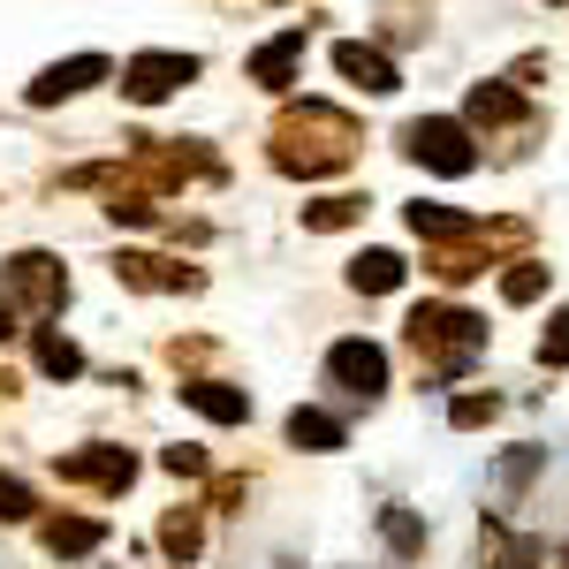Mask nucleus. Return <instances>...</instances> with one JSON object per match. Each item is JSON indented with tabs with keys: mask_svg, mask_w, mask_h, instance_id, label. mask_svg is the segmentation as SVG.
Segmentation results:
<instances>
[{
	"mask_svg": "<svg viewBox=\"0 0 569 569\" xmlns=\"http://www.w3.org/2000/svg\"><path fill=\"white\" fill-rule=\"evenodd\" d=\"M39 372H46V380H77V372H84V350H77L69 335L39 327Z\"/></svg>",
	"mask_w": 569,
	"mask_h": 569,
	"instance_id": "nucleus-17",
	"label": "nucleus"
},
{
	"mask_svg": "<svg viewBox=\"0 0 569 569\" xmlns=\"http://www.w3.org/2000/svg\"><path fill=\"white\" fill-rule=\"evenodd\" d=\"M160 547H168L176 562H190V555L206 547V525H198V509H176V517L160 525Z\"/></svg>",
	"mask_w": 569,
	"mask_h": 569,
	"instance_id": "nucleus-18",
	"label": "nucleus"
},
{
	"mask_svg": "<svg viewBox=\"0 0 569 569\" xmlns=\"http://www.w3.org/2000/svg\"><path fill=\"white\" fill-rule=\"evenodd\" d=\"M350 289H365V297L402 289V259H395V251H357V259H350Z\"/></svg>",
	"mask_w": 569,
	"mask_h": 569,
	"instance_id": "nucleus-14",
	"label": "nucleus"
},
{
	"mask_svg": "<svg viewBox=\"0 0 569 569\" xmlns=\"http://www.w3.org/2000/svg\"><path fill=\"white\" fill-rule=\"evenodd\" d=\"M463 114L479 122V130H501V122H525V99L509 84H471V99H463Z\"/></svg>",
	"mask_w": 569,
	"mask_h": 569,
	"instance_id": "nucleus-13",
	"label": "nucleus"
},
{
	"mask_svg": "<svg viewBox=\"0 0 569 569\" xmlns=\"http://www.w3.org/2000/svg\"><path fill=\"white\" fill-rule=\"evenodd\" d=\"M402 152H410L418 168H433V176H471V168H479L471 130L448 122V114H418V122H402Z\"/></svg>",
	"mask_w": 569,
	"mask_h": 569,
	"instance_id": "nucleus-3",
	"label": "nucleus"
},
{
	"mask_svg": "<svg viewBox=\"0 0 569 569\" xmlns=\"http://www.w3.org/2000/svg\"><path fill=\"white\" fill-rule=\"evenodd\" d=\"M8 335H16V305L0 297V342H8Z\"/></svg>",
	"mask_w": 569,
	"mask_h": 569,
	"instance_id": "nucleus-26",
	"label": "nucleus"
},
{
	"mask_svg": "<svg viewBox=\"0 0 569 569\" xmlns=\"http://www.w3.org/2000/svg\"><path fill=\"white\" fill-rule=\"evenodd\" d=\"M61 479H84V486L122 493V486L137 479V456L130 448H77V456H61Z\"/></svg>",
	"mask_w": 569,
	"mask_h": 569,
	"instance_id": "nucleus-8",
	"label": "nucleus"
},
{
	"mask_svg": "<svg viewBox=\"0 0 569 569\" xmlns=\"http://www.w3.org/2000/svg\"><path fill=\"white\" fill-rule=\"evenodd\" d=\"M289 448H311V456H327V448H342V426H335L327 410H289Z\"/></svg>",
	"mask_w": 569,
	"mask_h": 569,
	"instance_id": "nucleus-16",
	"label": "nucleus"
},
{
	"mask_svg": "<svg viewBox=\"0 0 569 569\" xmlns=\"http://www.w3.org/2000/svg\"><path fill=\"white\" fill-rule=\"evenodd\" d=\"M380 531H388L395 555H418V547H426V525H418L410 509H388V517H380Z\"/></svg>",
	"mask_w": 569,
	"mask_h": 569,
	"instance_id": "nucleus-21",
	"label": "nucleus"
},
{
	"mask_svg": "<svg viewBox=\"0 0 569 569\" xmlns=\"http://www.w3.org/2000/svg\"><path fill=\"white\" fill-rule=\"evenodd\" d=\"M539 365H547V372H562V365H569V311L547 319V335H539Z\"/></svg>",
	"mask_w": 569,
	"mask_h": 569,
	"instance_id": "nucleus-22",
	"label": "nucleus"
},
{
	"mask_svg": "<svg viewBox=\"0 0 569 569\" xmlns=\"http://www.w3.org/2000/svg\"><path fill=\"white\" fill-rule=\"evenodd\" d=\"M335 69H342L357 91H372V99H388V91L402 84V77H395V61L380 53V46H365V39H342V46H335Z\"/></svg>",
	"mask_w": 569,
	"mask_h": 569,
	"instance_id": "nucleus-9",
	"label": "nucleus"
},
{
	"mask_svg": "<svg viewBox=\"0 0 569 569\" xmlns=\"http://www.w3.org/2000/svg\"><path fill=\"white\" fill-rule=\"evenodd\" d=\"M182 402H190V410H206L213 426H243V418H251V395L228 388V380H190V388H182Z\"/></svg>",
	"mask_w": 569,
	"mask_h": 569,
	"instance_id": "nucleus-11",
	"label": "nucleus"
},
{
	"mask_svg": "<svg viewBox=\"0 0 569 569\" xmlns=\"http://www.w3.org/2000/svg\"><path fill=\"white\" fill-rule=\"evenodd\" d=\"M327 372H335V388H350V395L372 402V395L388 388V350H380V342H335V350H327Z\"/></svg>",
	"mask_w": 569,
	"mask_h": 569,
	"instance_id": "nucleus-7",
	"label": "nucleus"
},
{
	"mask_svg": "<svg viewBox=\"0 0 569 569\" xmlns=\"http://www.w3.org/2000/svg\"><path fill=\"white\" fill-rule=\"evenodd\" d=\"M91 84H107V53H77V61L39 69L23 99H31V107H61V99H77V91H91Z\"/></svg>",
	"mask_w": 569,
	"mask_h": 569,
	"instance_id": "nucleus-6",
	"label": "nucleus"
},
{
	"mask_svg": "<svg viewBox=\"0 0 569 569\" xmlns=\"http://www.w3.org/2000/svg\"><path fill=\"white\" fill-rule=\"evenodd\" d=\"M8 289H16L8 305L31 311V319H53V311L69 305V273L46 259V251H16V259H8Z\"/></svg>",
	"mask_w": 569,
	"mask_h": 569,
	"instance_id": "nucleus-4",
	"label": "nucleus"
},
{
	"mask_svg": "<svg viewBox=\"0 0 569 569\" xmlns=\"http://www.w3.org/2000/svg\"><path fill=\"white\" fill-rule=\"evenodd\" d=\"M297 69H305V31H281V39H266L251 53V84H266V91H289Z\"/></svg>",
	"mask_w": 569,
	"mask_h": 569,
	"instance_id": "nucleus-10",
	"label": "nucleus"
},
{
	"mask_svg": "<svg viewBox=\"0 0 569 569\" xmlns=\"http://www.w3.org/2000/svg\"><path fill=\"white\" fill-rule=\"evenodd\" d=\"M350 152H357V122L342 107L305 99V107H289V114L273 122V168H281V176H335Z\"/></svg>",
	"mask_w": 569,
	"mask_h": 569,
	"instance_id": "nucleus-1",
	"label": "nucleus"
},
{
	"mask_svg": "<svg viewBox=\"0 0 569 569\" xmlns=\"http://www.w3.org/2000/svg\"><path fill=\"white\" fill-rule=\"evenodd\" d=\"M0 517H8V525H16V517H31V486L0 479Z\"/></svg>",
	"mask_w": 569,
	"mask_h": 569,
	"instance_id": "nucleus-25",
	"label": "nucleus"
},
{
	"mask_svg": "<svg viewBox=\"0 0 569 569\" xmlns=\"http://www.w3.org/2000/svg\"><path fill=\"white\" fill-rule=\"evenodd\" d=\"M160 463H168L176 479H198V471H206V448H190V440H182V448H168V456H160Z\"/></svg>",
	"mask_w": 569,
	"mask_h": 569,
	"instance_id": "nucleus-24",
	"label": "nucleus"
},
{
	"mask_svg": "<svg viewBox=\"0 0 569 569\" xmlns=\"http://www.w3.org/2000/svg\"><path fill=\"white\" fill-rule=\"evenodd\" d=\"M114 273H122L130 289H198V273H182V266H168V259H144V251H137V259H122Z\"/></svg>",
	"mask_w": 569,
	"mask_h": 569,
	"instance_id": "nucleus-15",
	"label": "nucleus"
},
{
	"mask_svg": "<svg viewBox=\"0 0 569 569\" xmlns=\"http://www.w3.org/2000/svg\"><path fill=\"white\" fill-rule=\"evenodd\" d=\"M493 410H501V402H493V395H456V402H448V418H456V426H463V433H471V426H486V418H493Z\"/></svg>",
	"mask_w": 569,
	"mask_h": 569,
	"instance_id": "nucleus-23",
	"label": "nucleus"
},
{
	"mask_svg": "<svg viewBox=\"0 0 569 569\" xmlns=\"http://www.w3.org/2000/svg\"><path fill=\"white\" fill-rule=\"evenodd\" d=\"M410 350H418V372L426 380H463L471 357L486 350V319L456 305H418L410 311Z\"/></svg>",
	"mask_w": 569,
	"mask_h": 569,
	"instance_id": "nucleus-2",
	"label": "nucleus"
},
{
	"mask_svg": "<svg viewBox=\"0 0 569 569\" xmlns=\"http://www.w3.org/2000/svg\"><path fill=\"white\" fill-rule=\"evenodd\" d=\"M501 297H509V305H539V297H547V266L517 259L509 273H501Z\"/></svg>",
	"mask_w": 569,
	"mask_h": 569,
	"instance_id": "nucleus-19",
	"label": "nucleus"
},
{
	"mask_svg": "<svg viewBox=\"0 0 569 569\" xmlns=\"http://www.w3.org/2000/svg\"><path fill=\"white\" fill-rule=\"evenodd\" d=\"M39 539H46V555L77 562V555H91V547L107 539V525H99V517H46V525H39Z\"/></svg>",
	"mask_w": 569,
	"mask_h": 569,
	"instance_id": "nucleus-12",
	"label": "nucleus"
},
{
	"mask_svg": "<svg viewBox=\"0 0 569 569\" xmlns=\"http://www.w3.org/2000/svg\"><path fill=\"white\" fill-rule=\"evenodd\" d=\"M350 220H365V198H319V206H305V228H350Z\"/></svg>",
	"mask_w": 569,
	"mask_h": 569,
	"instance_id": "nucleus-20",
	"label": "nucleus"
},
{
	"mask_svg": "<svg viewBox=\"0 0 569 569\" xmlns=\"http://www.w3.org/2000/svg\"><path fill=\"white\" fill-rule=\"evenodd\" d=\"M190 77H198V61H190V53H137L130 69H122V91H130L137 107H160V99L182 91Z\"/></svg>",
	"mask_w": 569,
	"mask_h": 569,
	"instance_id": "nucleus-5",
	"label": "nucleus"
}]
</instances>
